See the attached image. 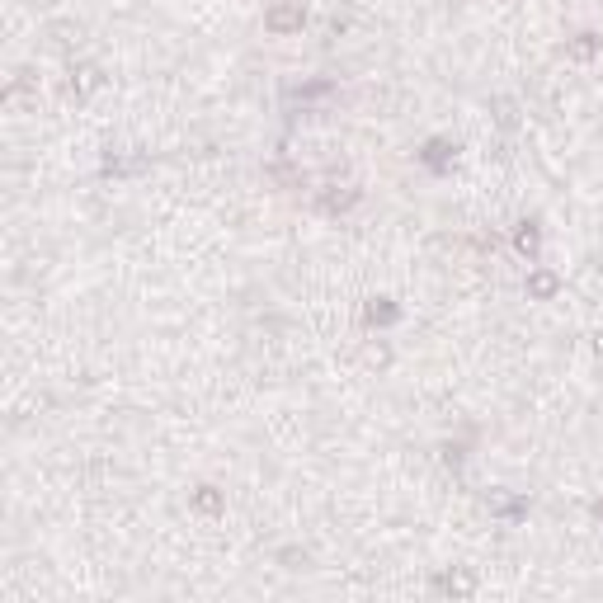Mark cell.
<instances>
[{
	"label": "cell",
	"instance_id": "cell-1",
	"mask_svg": "<svg viewBox=\"0 0 603 603\" xmlns=\"http://www.w3.org/2000/svg\"><path fill=\"white\" fill-rule=\"evenodd\" d=\"M273 33H292V29H302V5H273L269 15H264Z\"/></svg>",
	"mask_w": 603,
	"mask_h": 603
},
{
	"label": "cell",
	"instance_id": "cell-2",
	"mask_svg": "<svg viewBox=\"0 0 603 603\" xmlns=\"http://www.w3.org/2000/svg\"><path fill=\"white\" fill-rule=\"evenodd\" d=\"M434 589H438V594H471V589H476V580H471V575H462V570H452V575H438V580H434Z\"/></svg>",
	"mask_w": 603,
	"mask_h": 603
},
{
	"label": "cell",
	"instance_id": "cell-3",
	"mask_svg": "<svg viewBox=\"0 0 603 603\" xmlns=\"http://www.w3.org/2000/svg\"><path fill=\"white\" fill-rule=\"evenodd\" d=\"M599 33H580V38L570 43V47H565V52H570V57H594V52H599Z\"/></svg>",
	"mask_w": 603,
	"mask_h": 603
},
{
	"label": "cell",
	"instance_id": "cell-4",
	"mask_svg": "<svg viewBox=\"0 0 603 603\" xmlns=\"http://www.w3.org/2000/svg\"><path fill=\"white\" fill-rule=\"evenodd\" d=\"M194 509H203V514H217V509H222V495H217L213 486H198V495H194Z\"/></svg>",
	"mask_w": 603,
	"mask_h": 603
},
{
	"label": "cell",
	"instance_id": "cell-5",
	"mask_svg": "<svg viewBox=\"0 0 603 603\" xmlns=\"http://www.w3.org/2000/svg\"><path fill=\"white\" fill-rule=\"evenodd\" d=\"M528 292H533V297H551V292H556V278H551V273H533V278H528Z\"/></svg>",
	"mask_w": 603,
	"mask_h": 603
},
{
	"label": "cell",
	"instance_id": "cell-6",
	"mask_svg": "<svg viewBox=\"0 0 603 603\" xmlns=\"http://www.w3.org/2000/svg\"><path fill=\"white\" fill-rule=\"evenodd\" d=\"M448 151H452L448 142H429V146H425V160L434 165V170H443V165H448Z\"/></svg>",
	"mask_w": 603,
	"mask_h": 603
},
{
	"label": "cell",
	"instance_id": "cell-7",
	"mask_svg": "<svg viewBox=\"0 0 603 603\" xmlns=\"http://www.w3.org/2000/svg\"><path fill=\"white\" fill-rule=\"evenodd\" d=\"M95 66H80V71H71V90H90V85H95Z\"/></svg>",
	"mask_w": 603,
	"mask_h": 603
},
{
	"label": "cell",
	"instance_id": "cell-8",
	"mask_svg": "<svg viewBox=\"0 0 603 603\" xmlns=\"http://www.w3.org/2000/svg\"><path fill=\"white\" fill-rule=\"evenodd\" d=\"M519 250L537 254V231H533V222H524V231H519Z\"/></svg>",
	"mask_w": 603,
	"mask_h": 603
},
{
	"label": "cell",
	"instance_id": "cell-9",
	"mask_svg": "<svg viewBox=\"0 0 603 603\" xmlns=\"http://www.w3.org/2000/svg\"><path fill=\"white\" fill-rule=\"evenodd\" d=\"M349 203H358V194H353V189H349V194H330V198H326V208H330V213L349 208Z\"/></svg>",
	"mask_w": 603,
	"mask_h": 603
},
{
	"label": "cell",
	"instance_id": "cell-10",
	"mask_svg": "<svg viewBox=\"0 0 603 603\" xmlns=\"http://www.w3.org/2000/svg\"><path fill=\"white\" fill-rule=\"evenodd\" d=\"M368 321H372V326H377V321L387 326V321H396V312H391V307H377V302H372V307H368Z\"/></svg>",
	"mask_w": 603,
	"mask_h": 603
},
{
	"label": "cell",
	"instance_id": "cell-11",
	"mask_svg": "<svg viewBox=\"0 0 603 603\" xmlns=\"http://www.w3.org/2000/svg\"><path fill=\"white\" fill-rule=\"evenodd\" d=\"M495 109H500V123H505V128H509V123H514V104H509V99H500Z\"/></svg>",
	"mask_w": 603,
	"mask_h": 603
},
{
	"label": "cell",
	"instance_id": "cell-12",
	"mask_svg": "<svg viewBox=\"0 0 603 603\" xmlns=\"http://www.w3.org/2000/svg\"><path fill=\"white\" fill-rule=\"evenodd\" d=\"M599 519H603V505H599Z\"/></svg>",
	"mask_w": 603,
	"mask_h": 603
}]
</instances>
